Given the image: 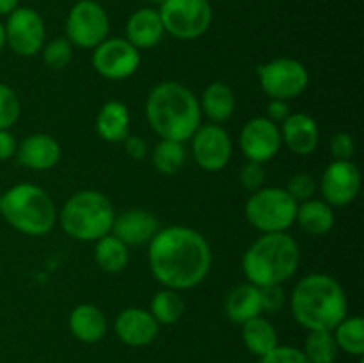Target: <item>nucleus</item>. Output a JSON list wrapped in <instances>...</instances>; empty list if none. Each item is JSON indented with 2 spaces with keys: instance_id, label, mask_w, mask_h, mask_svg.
<instances>
[{
  "instance_id": "obj_9",
  "label": "nucleus",
  "mask_w": 364,
  "mask_h": 363,
  "mask_svg": "<svg viewBox=\"0 0 364 363\" xmlns=\"http://www.w3.org/2000/svg\"><path fill=\"white\" fill-rule=\"evenodd\" d=\"M259 88L269 98L288 100L297 98L308 89V68L291 57H277L258 66Z\"/></svg>"
},
{
  "instance_id": "obj_7",
  "label": "nucleus",
  "mask_w": 364,
  "mask_h": 363,
  "mask_svg": "<svg viewBox=\"0 0 364 363\" xmlns=\"http://www.w3.org/2000/svg\"><path fill=\"white\" fill-rule=\"evenodd\" d=\"M297 205L284 189L262 187L249 196L244 214L249 224L262 233H279L295 223Z\"/></svg>"
},
{
  "instance_id": "obj_29",
  "label": "nucleus",
  "mask_w": 364,
  "mask_h": 363,
  "mask_svg": "<svg viewBox=\"0 0 364 363\" xmlns=\"http://www.w3.org/2000/svg\"><path fill=\"white\" fill-rule=\"evenodd\" d=\"M338 349L352 356L363 358L364 354V319L359 315L345 317L333 330Z\"/></svg>"
},
{
  "instance_id": "obj_42",
  "label": "nucleus",
  "mask_w": 364,
  "mask_h": 363,
  "mask_svg": "<svg viewBox=\"0 0 364 363\" xmlns=\"http://www.w3.org/2000/svg\"><path fill=\"white\" fill-rule=\"evenodd\" d=\"M18 7H20V0H0V16H9Z\"/></svg>"
},
{
  "instance_id": "obj_27",
  "label": "nucleus",
  "mask_w": 364,
  "mask_h": 363,
  "mask_svg": "<svg viewBox=\"0 0 364 363\" xmlns=\"http://www.w3.org/2000/svg\"><path fill=\"white\" fill-rule=\"evenodd\" d=\"M128 246L112 233L98 238L95 244V262L103 273L117 274L128 265Z\"/></svg>"
},
{
  "instance_id": "obj_21",
  "label": "nucleus",
  "mask_w": 364,
  "mask_h": 363,
  "mask_svg": "<svg viewBox=\"0 0 364 363\" xmlns=\"http://www.w3.org/2000/svg\"><path fill=\"white\" fill-rule=\"evenodd\" d=\"M68 326H70L71 335L78 342L96 344L105 337L109 324H107L105 313L98 306L84 302V305H78L71 310Z\"/></svg>"
},
{
  "instance_id": "obj_33",
  "label": "nucleus",
  "mask_w": 364,
  "mask_h": 363,
  "mask_svg": "<svg viewBox=\"0 0 364 363\" xmlns=\"http://www.w3.org/2000/svg\"><path fill=\"white\" fill-rule=\"evenodd\" d=\"M21 112L20 96L13 88L0 82V130H9Z\"/></svg>"
},
{
  "instance_id": "obj_10",
  "label": "nucleus",
  "mask_w": 364,
  "mask_h": 363,
  "mask_svg": "<svg viewBox=\"0 0 364 363\" xmlns=\"http://www.w3.org/2000/svg\"><path fill=\"white\" fill-rule=\"evenodd\" d=\"M110 21L105 7L96 0H78L66 18V39L78 48H96L109 38Z\"/></svg>"
},
{
  "instance_id": "obj_32",
  "label": "nucleus",
  "mask_w": 364,
  "mask_h": 363,
  "mask_svg": "<svg viewBox=\"0 0 364 363\" xmlns=\"http://www.w3.org/2000/svg\"><path fill=\"white\" fill-rule=\"evenodd\" d=\"M41 56L46 68L55 71L64 70L73 57V45L66 38H55L43 45Z\"/></svg>"
},
{
  "instance_id": "obj_35",
  "label": "nucleus",
  "mask_w": 364,
  "mask_h": 363,
  "mask_svg": "<svg viewBox=\"0 0 364 363\" xmlns=\"http://www.w3.org/2000/svg\"><path fill=\"white\" fill-rule=\"evenodd\" d=\"M265 178H267V173H265V167H263V164L251 162V160H247V162L242 166L240 184L245 191L255 192V191H258V189H262L263 184H265Z\"/></svg>"
},
{
  "instance_id": "obj_45",
  "label": "nucleus",
  "mask_w": 364,
  "mask_h": 363,
  "mask_svg": "<svg viewBox=\"0 0 364 363\" xmlns=\"http://www.w3.org/2000/svg\"><path fill=\"white\" fill-rule=\"evenodd\" d=\"M359 363H364V362H363V359H361V362H359Z\"/></svg>"
},
{
  "instance_id": "obj_6",
  "label": "nucleus",
  "mask_w": 364,
  "mask_h": 363,
  "mask_svg": "<svg viewBox=\"0 0 364 363\" xmlns=\"http://www.w3.org/2000/svg\"><path fill=\"white\" fill-rule=\"evenodd\" d=\"M114 205L103 192H75L57 212L60 228L71 238L80 242H96L112 230Z\"/></svg>"
},
{
  "instance_id": "obj_5",
  "label": "nucleus",
  "mask_w": 364,
  "mask_h": 363,
  "mask_svg": "<svg viewBox=\"0 0 364 363\" xmlns=\"http://www.w3.org/2000/svg\"><path fill=\"white\" fill-rule=\"evenodd\" d=\"M0 216L20 233L39 237L55 226L57 209L45 189L18 184L0 196Z\"/></svg>"
},
{
  "instance_id": "obj_12",
  "label": "nucleus",
  "mask_w": 364,
  "mask_h": 363,
  "mask_svg": "<svg viewBox=\"0 0 364 363\" xmlns=\"http://www.w3.org/2000/svg\"><path fill=\"white\" fill-rule=\"evenodd\" d=\"M92 50V68L109 80L132 77L141 64V52L123 38H107Z\"/></svg>"
},
{
  "instance_id": "obj_44",
  "label": "nucleus",
  "mask_w": 364,
  "mask_h": 363,
  "mask_svg": "<svg viewBox=\"0 0 364 363\" xmlns=\"http://www.w3.org/2000/svg\"><path fill=\"white\" fill-rule=\"evenodd\" d=\"M148 2H151V4H159V6H160V4H164V2H166V0H148Z\"/></svg>"
},
{
  "instance_id": "obj_24",
  "label": "nucleus",
  "mask_w": 364,
  "mask_h": 363,
  "mask_svg": "<svg viewBox=\"0 0 364 363\" xmlns=\"http://www.w3.org/2000/svg\"><path fill=\"white\" fill-rule=\"evenodd\" d=\"M96 134L107 142H123L130 132V112L123 102L110 100L103 103L96 116Z\"/></svg>"
},
{
  "instance_id": "obj_4",
  "label": "nucleus",
  "mask_w": 364,
  "mask_h": 363,
  "mask_svg": "<svg viewBox=\"0 0 364 363\" xmlns=\"http://www.w3.org/2000/svg\"><path fill=\"white\" fill-rule=\"evenodd\" d=\"M301 262L299 244L287 231L263 233L242 256V270L256 287L281 285L290 280Z\"/></svg>"
},
{
  "instance_id": "obj_43",
  "label": "nucleus",
  "mask_w": 364,
  "mask_h": 363,
  "mask_svg": "<svg viewBox=\"0 0 364 363\" xmlns=\"http://www.w3.org/2000/svg\"><path fill=\"white\" fill-rule=\"evenodd\" d=\"M4 46H6V31H4V23L0 21V52L4 50Z\"/></svg>"
},
{
  "instance_id": "obj_11",
  "label": "nucleus",
  "mask_w": 364,
  "mask_h": 363,
  "mask_svg": "<svg viewBox=\"0 0 364 363\" xmlns=\"http://www.w3.org/2000/svg\"><path fill=\"white\" fill-rule=\"evenodd\" d=\"M6 45L20 57H34L41 52L46 39L45 21L32 7H18L4 23Z\"/></svg>"
},
{
  "instance_id": "obj_31",
  "label": "nucleus",
  "mask_w": 364,
  "mask_h": 363,
  "mask_svg": "<svg viewBox=\"0 0 364 363\" xmlns=\"http://www.w3.org/2000/svg\"><path fill=\"white\" fill-rule=\"evenodd\" d=\"M302 352L309 363H334L340 349L333 331H309Z\"/></svg>"
},
{
  "instance_id": "obj_34",
  "label": "nucleus",
  "mask_w": 364,
  "mask_h": 363,
  "mask_svg": "<svg viewBox=\"0 0 364 363\" xmlns=\"http://www.w3.org/2000/svg\"><path fill=\"white\" fill-rule=\"evenodd\" d=\"M316 182L311 174H306V173H299L295 177H291L288 180V185L284 187V191L291 196L297 203L302 201H308L315 196L316 192Z\"/></svg>"
},
{
  "instance_id": "obj_36",
  "label": "nucleus",
  "mask_w": 364,
  "mask_h": 363,
  "mask_svg": "<svg viewBox=\"0 0 364 363\" xmlns=\"http://www.w3.org/2000/svg\"><path fill=\"white\" fill-rule=\"evenodd\" d=\"M259 298H262V312L277 313L283 310L287 302V294H284L281 285H265L259 287Z\"/></svg>"
},
{
  "instance_id": "obj_28",
  "label": "nucleus",
  "mask_w": 364,
  "mask_h": 363,
  "mask_svg": "<svg viewBox=\"0 0 364 363\" xmlns=\"http://www.w3.org/2000/svg\"><path fill=\"white\" fill-rule=\"evenodd\" d=\"M185 312V301L181 298V294L173 288H166L156 292L153 295L151 302H149V313L153 315V319L159 324H169L178 322L181 319Z\"/></svg>"
},
{
  "instance_id": "obj_30",
  "label": "nucleus",
  "mask_w": 364,
  "mask_h": 363,
  "mask_svg": "<svg viewBox=\"0 0 364 363\" xmlns=\"http://www.w3.org/2000/svg\"><path fill=\"white\" fill-rule=\"evenodd\" d=\"M151 160L159 173L176 174L183 167L185 160H187V152H185L183 142L160 139V142L153 149Z\"/></svg>"
},
{
  "instance_id": "obj_15",
  "label": "nucleus",
  "mask_w": 364,
  "mask_h": 363,
  "mask_svg": "<svg viewBox=\"0 0 364 363\" xmlns=\"http://www.w3.org/2000/svg\"><path fill=\"white\" fill-rule=\"evenodd\" d=\"M238 142L245 159L259 164L272 160L283 144L279 127L265 116L252 117L251 121H247L242 128Z\"/></svg>"
},
{
  "instance_id": "obj_3",
  "label": "nucleus",
  "mask_w": 364,
  "mask_h": 363,
  "mask_svg": "<svg viewBox=\"0 0 364 363\" xmlns=\"http://www.w3.org/2000/svg\"><path fill=\"white\" fill-rule=\"evenodd\" d=\"M290 306L294 319L308 331H333L347 317L348 301L336 278L313 273L297 281Z\"/></svg>"
},
{
  "instance_id": "obj_19",
  "label": "nucleus",
  "mask_w": 364,
  "mask_h": 363,
  "mask_svg": "<svg viewBox=\"0 0 364 363\" xmlns=\"http://www.w3.org/2000/svg\"><path fill=\"white\" fill-rule=\"evenodd\" d=\"M281 141L295 155H311L320 141L316 121L304 112H294L279 125Z\"/></svg>"
},
{
  "instance_id": "obj_16",
  "label": "nucleus",
  "mask_w": 364,
  "mask_h": 363,
  "mask_svg": "<svg viewBox=\"0 0 364 363\" xmlns=\"http://www.w3.org/2000/svg\"><path fill=\"white\" fill-rule=\"evenodd\" d=\"M159 326L160 324L153 319L149 310L127 308L116 317L114 331L123 344L130 347H144L155 340Z\"/></svg>"
},
{
  "instance_id": "obj_14",
  "label": "nucleus",
  "mask_w": 364,
  "mask_h": 363,
  "mask_svg": "<svg viewBox=\"0 0 364 363\" xmlns=\"http://www.w3.org/2000/svg\"><path fill=\"white\" fill-rule=\"evenodd\" d=\"M361 191V171L352 160H333L320 180L323 201L331 206H347Z\"/></svg>"
},
{
  "instance_id": "obj_18",
  "label": "nucleus",
  "mask_w": 364,
  "mask_h": 363,
  "mask_svg": "<svg viewBox=\"0 0 364 363\" xmlns=\"http://www.w3.org/2000/svg\"><path fill=\"white\" fill-rule=\"evenodd\" d=\"M18 162L32 171H48L60 160V144L48 134H32L16 146Z\"/></svg>"
},
{
  "instance_id": "obj_39",
  "label": "nucleus",
  "mask_w": 364,
  "mask_h": 363,
  "mask_svg": "<svg viewBox=\"0 0 364 363\" xmlns=\"http://www.w3.org/2000/svg\"><path fill=\"white\" fill-rule=\"evenodd\" d=\"M124 152L130 159L134 160H142L148 155V142L144 141V137L141 135H127V139L123 141Z\"/></svg>"
},
{
  "instance_id": "obj_38",
  "label": "nucleus",
  "mask_w": 364,
  "mask_h": 363,
  "mask_svg": "<svg viewBox=\"0 0 364 363\" xmlns=\"http://www.w3.org/2000/svg\"><path fill=\"white\" fill-rule=\"evenodd\" d=\"M329 148L334 160H352V155L355 152V141L347 132H340V134L333 135Z\"/></svg>"
},
{
  "instance_id": "obj_37",
  "label": "nucleus",
  "mask_w": 364,
  "mask_h": 363,
  "mask_svg": "<svg viewBox=\"0 0 364 363\" xmlns=\"http://www.w3.org/2000/svg\"><path fill=\"white\" fill-rule=\"evenodd\" d=\"M259 363H309L302 349L290 345H277L276 349L263 356Z\"/></svg>"
},
{
  "instance_id": "obj_25",
  "label": "nucleus",
  "mask_w": 364,
  "mask_h": 363,
  "mask_svg": "<svg viewBox=\"0 0 364 363\" xmlns=\"http://www.w3.org/2000/svg\"><path fill=\"white\" fill-rule=\"evenodd\" d=\"M295 221L299 226L309 235H326L333 230L336 217H334V210L329 203L323 199H308L297 205V216Z\"/></svg>"
},
{
  "instance_id": "obj_2",
  "label": "nucleus",
  "mask_w": 364,
  "mask_h": 363,
  "mask_svg": "<svg viewBox=\"0 0 364 363\" xmlns=\"http://www.w3.org/2000/svg\"><path fill=\"white\" fill-rule=\"evenodd\" d=\"M146 120L160 139L185 142L201 125L199 100L187 85L174 80L156 84L144 105Z\"/></svg>"
},
{
  "instance_id": "obj_8",
  "label": "nucleus",
  "mask_w": 364,
  "mask_h": 363,
  "mask_svg": "<svg viewBox=\"0 0 364 363\" xmlns=\"http://www.w3.org/2000/svg\"><path fill=\"white\" fill-rule=\"evenodd\" d=\"M159 14L164 31L183 41L206 34L213 18L208 0H166L160 4Z\"/></svg>"
},
{
  "instance_id": "obj_26",
  "label": "nucleus",
  "mask_w": 364,
  "mask_h": 363,
  "mask_svg": "<svg viewBox=\"0 0 364 363\" xmlns=\"http://www.w3.org/2000/svg\"><path fill=\"white\" fill-rule=\"evenodd\" d=\"M242 340H244L247 351L258 358H263L279 345L276 327L262 315L242 324Z\"/></svg>"
},
{
  "instance_id": "obj_41",
  "label": "nucleus",
  "mask_w": 364,
  "mask_h": 363,
  "mask_svg": "<svg viewBox=\"0 0 364 363\" xmlns=\"http://www.w3.org/2000/svg\"><path fill=\"white\" fill-rule=\"evenodd\" d=\"M16 139L9 130H0V162L9 160L16 155Z\"/></svg>"
},
{
  "instance_id": "obj_23",
  "label": "nucleus",
  "mask_w": 364,
  "mask_h": 363,
  "mask_svg": "<svg viewBox=\"0 0 364 363\" xmlns=\"http://www.w3.org/2000/svg\"><path fill=\"white\" fill-rule=\"evenodd\" d=\"M228 319L233 324H244L255 317L262 315V298L259 287L252 283H240L231 288L224 302Z\"/></svg>"
},
{
  "instance_id": "obj_13",
  "label": "nucleus",
  "mask_w": 364,
  "mask_h": 363,
  "mask_svg": "<svg viewBox=\"0 0 364 363\" xmlns=\"http://www.w3.org/2000/svg\"><path fill=\"white\" fill-rule=\"evenodd\" d=\"M191 139L194 160L203 171L217 173L228 166L233 153V144L230 134L220 125H199Z\"/></svg>"
},
{
  "instance_id": "obj_22",
  "label": "nucleus",
  "mask_w": 364,
  "mask_h": 363,
  "mask_svg": "<svg viewBox=\"0 0 364 363\" xmlns=\"http://www.w3.org/2000/svg\"><path fill=\"white\" fill-rule=\"evenodd\" d=\"M199 109L212 123L220 125L233 116L237 109V95L226 82H212L203 91Z\"/></svg>"
},
{
  "instance_id": "obj_40",
  "label": "nucleus",
  "mask_w": 364,
  "mask_h": 363,
  "mask_svg": "<svg viewBox=\"0 0 364 363\" xmlns=\"http://www.w3.org/2000/svg\"><path fill=\"white\" fill-rule=\"evenodd\" d=\"M290 107H288V102L284 100H274L270 98L269 105H267V120H270L272 123H276L279 127L288 116H290Z\"/></svg>"
},
{
  "instance_id": "obj_1",
  "label": "nucleus",
  "mask_w": 364,
  "mask_h": 363,
  "mask_svg": "<svg viewBox=\"0 0 364 363\" xmlns=\"http://www.w3.org/2000/svg\"><path fill=\"white\" fill-rule=\"evenodd\" d=\"M148 262L160 285L181 292L205 281L212 265V249L194 228L173 224L156 231L149 241Z\"/></svg>"
},
{
  "instance_id": "obj_17",
  "label": "nucleus",
  "mask_w": 364,
  "mask_h": 363,
  "mask_svg": "<svg viewBox=\"0 0 364 363\" xmlns=\"http://www.w3.org/2000/svg\"><path fill=\"white\" fill-rule=\"evenodd\" d=\"M159 219L144 209H130L114 217L110 233L127 246L149 244L159 231Z\"/></svg>"
},
{
  "instance_id": "obj_20",
  "label": "nucleus",
  "mask_w": 364,
  "mask_h": 363,
  "mask_svg": "<svg viewBox=\"0 0 364 363\" xmlns=\"http://www.w3.org/2000/svg\"><path fill=\"white\" fill-rule=\"evenodd\" d=\"M164 25L160 20L159 9L141 7L130 14L127 21V41L137 50H148L159 45L164 39Z\"/></svg>"
}]
</instances>
